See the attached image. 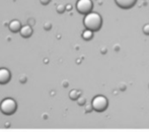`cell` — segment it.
<instances>
[{"instance_id": "6da1fadb", "label": "cell", "mask_w": 149, "mask_h": 132, "mask_svg": "<svg viewBox=\"0 0 149 132\" xmlns=\"http://www.w3.org/2000/svg\"><path fill=\"white\" fill-rule=\"evenodd\" d=\"M102 24V16L96 12H89L83 18V24L87 30H90L92 32H96L100 29Z\"/></svg>"}, {"instance_id": "7a4b0ae2", "label": "cell", "mask_w": 149, "mask_h": 132, "mask_svg": "<svg viewBox=\"0 0 149 132\" xmlns=\"http://www.w3.org/2000/svg\"><path fill=\"white\" fill-rule=\"evenodd\" d=\"M16 102L10 98H6L0 103V111L5 115H12L16 111Z\"/></svg>"}, {"instance_id": "3957f363", "label": "cell", "mask_w": 149, "mask_h": 132, "mask_svg": "<svg viewBox=\"0 0 149 132\" xmlns=\"http://www.w3.org/2000/svg\"><path fill=\"white\" fill-rule=\"evenodd\" d=\"M108 100L104 96H96L91 102L92 109L96 112H104L108 108Z\"/></svg>"}, {"instance_id": "277c9868", "label": "cell", "mask_w": 149, "mask_h": 132, "mask_svg": "<svg viewBox=\"0 0 149 132\" xmlns=\"http://www.w3.org/2000/svg\"><path fill=\"white\" fill-rule=\"evenodd\" d=\"M76 9L79 13L85 14L91 12L92 9V1L91 0H78L76 3Z\"/></svg>"}, {"instance_id": "5b68a950", "label": "cell", "mask_w": 149, "mask_h": 132, "mask_svg": "<svg viewBox=\"0 0 149 132\" xmlns=\"http://www.w3.org/2000/svg\"><path fill=\"white\" fill-rule=\"evenodd\" d=\"M10 74L9 70L6 68H0V85H6L10 80Z\"/></svg>"}, {"instance_id": "8992f818", "label": "cell", "mask_w": 149, "mask_h": 132, "mask_svg": "<svg viewBox=\"0 0 149 132\" xmlns=\"http://www.w3.org/2000/svg\"><path fill=\"white\" fill-rule=\"evenodd\" d=\"M117 3V5L121 8L124 9H128V8H131L134 4L136 3V0H115Z\"/></svg>"}, {"instance_id": "52a82bcc", "label": "cell", "mask_w": 149, "mask_h": 132, "mask_svg": "<svg viewBox=\"0 0 149 132\" xmlns=\"http://www.w3.org/2000/svg\"><path fill=\"white\" fill-rule=\"evenodd\" d=\"M8 26H9V30L11 31V32H13V33L19 32L20 29L22 28L20 22H19V20H11V22H10V24H8Z\"/></svg>"}, {"instance_id": "ba28073f", "label": "cell", "mask_w": 149, "mask_h": 132, "mask_svg": "<svg viewBox=\"0 0 149 132\" xmlns=\"http://www.w3.org/2000/svg\"><path fill=\"white\" fill-rule=\"evenodd\" d=\"M22 37L24 38H30L33 35V29L30 26H22V28L19 31Z\"/></svg>"}, {"instance_id": "9c48e42d", "label": "cell", "mask_w": 149, "mask_h": 132, "mask_svg": "<svg viewBox=\"0 0 149 132\" xmlns=\"http://www.w3.org/2000/svg\"><path fill=\"white\" fill-rule=\"evenodd\" d=\"M69 98L73 101H77L80 98V91H78L77 89H72V91L69 93Z\"/></svg>"}, {"instance_id": "30bf717a", "label": "cell", "mask_w": 149, "mask_h": 132, "mask_svg": "<svg viewBox=\"0 0 149 132\" xmlns=\"http://www.w3.org/2000/svg\"><path fill=\"white\" fill-rule=\"evenodd\" d=\"M93 37V32L90 30H85L84 32L82 33V38L85 40V41H88V40H90L91 38Z\"/></svg>"}, {"instance_id": "8fae6325", "label": "cell", "mask_w": 149, "mask_h": 132, "mask_svg": "<svg viewBox=\"0 0 149 132\" xmlns=\"http://www.w3.org/2000/svg\"><path fill=\"white\" fill-rule=\"evenodd\" d=\"M77 103H78L79 106H83V105L85 104V99H84V98H82V97H80L78 100H77Z\"/></svg>"}, {"instance_id": "7c38bea8", "label": "cell", "mask_w": 149, "mask_h": 132, "mask_svg": "<svg viewBox=\"0 0 149 132\" xmlns=\"http://www.w3.org/2000/svg\"><path fill=\"white\" fill-rule=\"evenodd\" d=\"M143 33L145 34V35H149V24H145V26L143 27Z\"/></svg>"}, {"instance_id": "4fadbf2b", "label": "cell", "mask_w": 149, "mask_h": 132, "mask_svg": "<svg viewBox=\"0 0 149 132\" xmlns=\"http://www.w3.org/2000/svg\"><path fill=\"white\" fill-rule=\"evenodd\" d=\"M64 10H65V6L64 5H58L57 6V11L59 12V13H62Z\"/></svg>"}, {"instance_id": "5bb4252c", "label": "cell", "mask_w": 149, "mask_h": 132, "mask_svg": "<svg viewBox=\"0 0 149 132\" xmlns=\"http://www.w3.org/2000/svg\"><path fill=\"white\" fill-rule=\"evenodd\" d=\"M42 4H48L50 2V0H40Z\"/></svg>"}]
</instances>
